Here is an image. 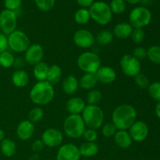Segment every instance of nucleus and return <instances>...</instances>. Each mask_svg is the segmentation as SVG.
Instances as JSON below:
<instances>
[{"instance_id":"nucleus-1","label":"nucleus","mask_w":160,"mask_h":160,"mask_svg":"<svg viewBox=\"0 0 160 160\" xmlns=\"http://www.w3.org/2000/svg\"><path fill=\"white\" fill-rule=\"evenodd\" d=\"M137 110L130 104H121L117 106L112 112V123L117 130L128 131L137 120Z\"/></svg>"},{"instance_id":"nucleus-2","label":"nucleus","mask_w":160,"mask_h":160,"mask_svg":"<svg viewBox=\"0 0 160 160\" xmlns=\"http://www.w3.org/2000/svg\"><path fill=\"white\" fill-rule=\"evenodd\" d=\"M29 97L36 106H46L54 99L55 88L47 81H37L31 88Z\"/></svg>"},{"instance_id":"nucleus-3","label":"nucleus","mask_w":160,"mask_h":160,"mask_svg":"<svg viewBox=\"0 0 160 160\" xmlns=\"http://www.w3.org/2000/svg\"><path fill=\"white\" fill-rule=\"evenodd\" d=\"M87 128L98 130L105 123V114L102 108L95 105H86L81 113Z\"/></svg>"},{"instance_id":"nucleus-4","label":"nucleus","mask_w":160,"mask_h":160,"mask_svg":"<svg viewBox=\"0 0 160 160\" xmlns=\"http://www.w3.org/2000/svg\"><path fill=\"white\" fill-rule=\"evenodd\" d=\"M63 131L66 135L71 139H79L87 128L81 115L70 114L63 122Z\"/></svg>"},{"instance_id":"nucleus-5","label":"nucleus","mask_w":160,"mask_h":160,"mask_svg":"<svg viewBox=\"0 0 160 160\" xmlns=\"http://www.w3.org/2000/svg\"><path fill=\"white\" fill-rule=\"evenodd\" d=\"M91 19L101 26L110 23L112 18V12L109 4L103 1H96L89 7Z\"/></svg>"},{"instance_id":"nucleus-6","label":"nucleus","mask_w":160,"mask_h":160,"mask_svg":"<svg viewBox=\"0 0 160 160\" xmlns=\"http://www.w3.org/2000/svg\"><path fill=\"white\" fill-rule=\"evenodd\" d=\"M77 65L84 73H95L102 66V62L97 53L85 51L78 57Z\"/></svg>"},{"instance_id":"nucleus-7","label":"nucleus","mask_w":160,"mask_h":160,"mask_svg":"<svg viewBox=\"0 0 160 160\" xmlns=\"http://www.w3.org/2000/svg\"><path fill=\"white\" fill-rule=\"evenodd\" d=\"M129 23L134 28H142L149 25L152 15L149 9L143 6H136L129 13Z\"/></svg>"},{"instance_id":"nucleus-8","label":"nucleus","mask_w":160,"mask_h":160,"mask_svg":"<svg viewBox=\"0 0 160 160\" xmlns=\"http://www.w3.org/2000/svg\"><path fill=\"white\" fill-rule=\"evenodd\" d=\"M8 47L17 53H23L27 51L31 45L29 37L21 30H16L7 36Z\"/></svg>"},{"instance_id":"nucleus-9","label":"nucleus","mask_w":160,"mask_h":160,"mask_svg":"<svg viewBox=\"0 0 160 160\" xmlns=\"http://www.w3.org/2000/svg\"><path fill=\"white\" fill-rule=\"evenodd\" d=\"M120 67L123 74L129 78L137 76L142 70V63L131 54H125L120 60Z\"/></svg>"},{"instance_id":"nucleus-10","label":"nucleus","mask_w":160,"mask_h":160,"mask_svg":"<svg viewBox=\"0 0 160 160\" xmlns=\"http://www.w3.org/2000/svg\"><path fill=\"white\" fill-rule=\"evenodd\" d=\"M17 13L13 11L3 9L0 12V31L9 35L17 30Z\"/></svg>"},{"instance_id":"nucleus-11","label":"nucleus","mask_w":160,"mask_h":160,"mask_svg":"<svg viewBox=\"0 0 160 160\" xmlns=\"http://www.w3.org/2000/svg\"><path fill=\"white\" fill-rule=\"evenodd\" d=\"M41 140L45 146L48 148H56L62 145L64 138L63 134L59 130L50 128L44 131L41 137Z\"/></svg>"},{"instance_id":"nucleus-12","label":"nucleus","mask_w":160,"mask_h":160,"mask_svg":"<svg viewBox=\"0 0 160 160\" xmlns=\"http://www.w3.org/2000/svg\"><path fill=\"white\" fill-rule=\"evenodd\" d=\"M73 41L75 45L81 48L87 49L91 48L95 42L93 33L88 29H79L73 34Z\"/></svg>"},{"instance_id":"nucleus-13","label":"nucleus","mask_w":160,"mask_h":160,"mask_svg":"<svg viewBox=\"0 0 160 160\" xmlns=\"http://www.w3.org/2000/svg\"><path fill=\"white\" fill-rule=\"evenodd\" d=\"M81 158L79 147L73 143L62 144L56 153V160H80Z\"/></svg>"},{"instance_id":"nucleus-14","label":"nucleus","mask_w":160,"mask_h":160,"mask_svg":"<svg viewBox=\"0 0 160 160\" xmlns=\"http://www.w3.org/2000/svg\"><path fill=\"white\" fill-rule=\"evenodd\" d=\"M133 142H142L148 138L149 128L147 123L142 120H136L128 129Z\"/></svg>"},{"instance_id":"nucleus-15","label":"nucleus","mask_w":160,"mask_h":160,"mask_svg":"<svg viewBox=\"0 0 160 160\" xmlns=\"http://www.w3.org/2000/svg\"><path fill=\"white\" fill-rule=\"evenodd\" d=\"M45 55L44 48L40 44H31L29 48L24 52L25 62L29 65L34 66L42 62Z\"/></svg>"},{"instance_id":"nucleus-16","label":"nucleus","mask_w":160,"mask_h":160,"mask_svg":"<svg viewBox=\"0 0 160 160\" xmlns=\"http://www.w3.org/2000/svg\"><path fill=\"white\" fill-rule=\"evenodd\" d=\"M95 74L98 82L104 84H112L117 78L116 70L109 66H101Z\"/></svg>"},{"instance_id":"nucleus-17","label":"nucleus","mask_w":160,"mask_h":160,"mask_svg":"<svg viewBox=\"0 0 160 160\" xmlns=\"http://www.w3.org/2000/svg\"><path fill=\"white\" fill-rule=\"evenodd\" d=\"M35 131V125L29 120L20 122L17 127L16 134L17 138L21 141H28L32 138Z\"/></svg>"},{"instance_id":"nucleus-18","label":"nucleus","mask_w":160,"mask_h":160,"mask_svg":"<svg viewBox=\"0 0 160 160\" xmlns=\"http://www.w3.org/2000/svg\"><path fill=\"white\" fill-rule=\"evenodd\" d=\"M86 102L82 98L73 96L67 100L66 103V109L70 114L81 115L86 106Z\"/></svg>"},{"instance_id":"nucleus-19","label":"nucleus","mask_w":160,"mask_h":160,"mask_svg":"<svg viewBox=\"0 0 160 160\" xmlns=\"http://www.w3.org/2000/svg\"><path fill=\"white\" fill-rule=\"evenodd\" d=\"M133 29L134 28L130 24L129 22H120L114 26L112 32L114 38L123 40L131 37Z\"/></svg>"},{"instance_id":"nucleus-20","label":"nucleus","mask_w":160,"mask_h":160,"mask_svg":"<svg viewBox=\"0 0 160 160\" xmlns=\"http://www.w3.org/2000/svg\"><path fill=\"white\" fill-rule=\"evenodd\" d=\"M62 88L67 95H73L79 88V80L73 75H68L62 81Z\"/></svg>"},{"instance_id":"nucleus-21","label":"nucleus","mask_w":160,"mask_h":160,"mask_svg":"<svg viewBox=\"0 0 160 160\" xmlns=\"http://www.w3.org/2000/svg\"><path fill=\"white\" fill-rule=\"evenodd\" d=\"M114 142L120 148L127 149L132 145L133 140L128 131L118 130L113 136Z\"/></svg>"},{"instance_id":"nucleus-22","label":"nucleus","mask_w":160,"mask_h":160,"mask_svg":"<svg viewBox=\"0 0 160 160\" xmlns=\"http://www.w3.org/2000/svg\"><path fill=\"white\" fill-rule=\"evenodd\" d=\"M11 81L15 87L22 88L26 87L30 81V77L26 70L23 69H18L12 73Z\"/></svg>"},{"instance_id":"nucleus-23","label":"nucleus","mask_w":160,"mask_h":160,"mask_svg":"<svg viewBox=\"0 0 160 160\" xmlns=\"http://www.w3.org/2000/svg\"><path fill=\"white\" fill-rule=\"evenodd\" d=\"M81 157L92 158L96 156L99 152V147L96 142H83L79 147Z\"/></svg>"},{"instance_id":"nucleus-24","label":"nucleus","mask_w":160,"mask_h":160,"mask_svg":"<svg viewBox=\"0 0 160 160\" xmlns=\"http://www.w3.org/2000/svg\"><path fill=\"white\" fill-rule=\"evenodd\" d=\"M98 84V80L95 73H84L79 80V88L85 91L95 88Z\"/></svg>"},{"instance_id":"nucleus-25","label":"nucleus","mask_w":160,"mask_h":160,"mask_svg":"<svg viewBox=\"0 0 160 160\" xmlns=\"http://www.w3.org/2000/svg\"><path fill=\"white\" fill-rule=\"evenodd\" d=\"M0 150L2 154L6 157H12L17 152V144L11 139L5 138L0 143Z\"/></svg>"},{"instance_id":"nucleus-26","label":"nucleus","mask_w":160,"mask_h":160,"mask_svg":"<svg viewBox=\"0 0 160 160\" xmlns=\"http://www.w3.org/2000/svg\"><path fill=\"white\" fill-rule=\"evenodd\" d=\"M49 66L45 62H41L34 66L33 75L38 81H45L47 80Z\"/></svg>"},{"instance_id":"nucleus-27","label":"nucleus","mask_w":160,"mask_h":160,"mask_svg":"<svg viewBox=\"0 0 160 160\" xmlns=\"http://www.w3.org/2000/svg\"><path fill=\"white\" fill-rule=\"evenodd\" d=\"M62 75V68L57 64H53V65L50 66L49 69H48L46 81L51 84L54 85V84H58L61 81Z\"/></svg>"},{"instance_id":"nucleus-28","label":"nucleus","mask_w":160,"mask_h":160,"mask_svg":"<svg viewBox=\"0 0 160 160\" xmlns=\"http://www.w3.org/2000/svg\"><path fill=\"white\" fill-rule=\"evenodd\" d=\"M95 38V42L101 46H106V45H109L111 42H112L114 38L113 34L112 31H109V30H103V31H100Z\"/></svg>"},{"instance_id":"nucleus-29","label":"nucleus","mask_w":160,"mask_h":160,"mask_svg":"<svg viewBox=\"0 0 160 160\" xmlns=\"http://www.w3.org/2000/svg\"><path fill=\"white\" fill-rule=\"evenodd\" d=\"M74 21L79 25L87 24L91 20L90 12L89 9L86 8H80L79 9L75 12L74 16H73Z\"/></svg>"},{"instance_id":"nucleus-30","label":"nucleus","mask_w":160,"mask_h":160,"mask_svg":"<svg viewBox=\"0 0 160 160\" xmlns=\"http://www.w3.org/2000/svg\"><path fill=\"white\" fill-rule=\"evenodd\" d=\"M152 63L160 64V46L152 45L147 49V57Z\"/></svg>"},{"instance_id":"nucleus-31","label":"nucleus","mask_w":160,"mask_h":160,"mask_svg":"<svg viewBox=\"0 0 160 160\" xmlns=\"http://www.w3.org/2000/svg\"><path fill=\"white\" fill-rule=\"evenodd\" d=\"M14 61H15V57L13 54L11 53V52L6 51L0 53V66L3 68H10L13 67Z\"/></svg>"},{"instance_id":"nucleus-32","label":"nucleus","mask_w":160,"mask_h":160,"mask_svg":"<svg viewBox=\"0 0 160 160\" xmlns=\"http://www.w3.org/2000/svg\"><path fill=\"white\" fill-rule=\"evenodd\" d=\"M112 14L120 15L126 11L127 2L125 0H111L109 4Z\"/></svg>"},{"instance_id":"nucleus-33","label":"nucleus","mask_w":160,"mask_h":160,"mask_svg":"<svg viewBox=\"0 0 160 160\" xmlns=\"http://www.w3.org/2000/svg\"><path fill=\"white\" fill-rule=\"evenodd\" d=\"M102 95L99 90L97 89H92V90L88 91V93L87 95L86 101H87L88 105H95L98 106L102 101Z\"/></svg>"},{"instance_id":"nucleus-34","label":"nucleus","mask_w":160,"mask_h":160,"mask_svg":"<svg viewBox=\"0 0 160 160\" xmlns=\"http://www.w3.org/2000/svg\"><path fill=\"white\" fill-rule=\"evenodd\" d=\"M44 117V109L41 106H35L30 110L28 113V120L33 123L41 121Z\"/></svg>"},{"instance_id":"nucleus-35","label":"nucleus","mask_w":160,"mask_h":160,"mask_svg":"<svg viewBox=\"0 0 160 160\" xmlns=\"http://www.w3.org/2000/svg\"><path fill=\"white\" fill-rule=\"evenodd\" d=\"M118 131L116 128L115 125L112 122H107V123H103L102 126L101 127V133L105 138H109L112 137L115 135L116 132Z\"/></svg>"},{"instance_id":"nucleus-36","label":"nucleus","mask_w":160,"mask_h":160,"mask_svg":"<svg viewBox=\"0 0 160 160\" xmlns=\"http://www.w3.org/2000/svg\"><path fill=\"white\" fill-rule=\"evenodd\" d=\"M36 6L42 12H48L54 8L56 0H34Z\"/></svg>"},{"instance_id":"nucleus-37","label":"nucleus","mask_w":160,"mask_h":160,"mask_svg":"<svg viewBox=\"0 0 160 160\" xmlns=\"http://www.w3.org/2000/svg\"><path fill=\"white\" fill-rule=\"evenodd\" d=\"M148 92L149 96L156 101H160V82L155 81L149 84L148 87Z\"/></svg>"},{"instance_id":"nucleus-38","label":"nucleus","mask_w":160,"mask_h":160,"mask_svg":"<svg viewBox=\"0 0 160 160\" xmlns=\"http://www.w3.org/2000/svg\"><path fill=\"white\" fill-rule=\"evenodd\" d=\"M134 83H135V84L139 88H142V89L148 88V87L150 84L149 79H148V77L142 73H138L137 76L134 77Z\"/></svg>"},{"instance_id":"nucleus-39","label":"nucleus","mask_w":160,"mask_h":160,"mask_svg":"<svg viewBox=\"0 0 160 160\" xmlns=\"http://www.w3.org/2000/svg\"><path fill=\"white\" fill-rule=\"evenodd\" d=\"M130 38L134 43L138 45L144 42L145 38V33L142 28H134Z\"/></svg>"},{"instance_id":"nucleus-40","label":"nucleus","mask_w":160,"mask_h":160,"mask_svg":"<svg viewBox=\"0 0 160 160\" xmlns=\"http://www.w3.org/2000/svg\"><path fill=\"white\" fill-rule=\"evenodd\" d=\"M82 138L85 142H95L98 138V134L96 130L91 129V128H86L83 134Z\"/></svg>"},{"instance_id":"nucleus-41","label":"nucleus","mask_w":160,"mask_h":160,"mask_svg":"<svg viewBox=\"0 0 160 160\" xmlns=\"http://www.w3.org/2000/svg\"><path fill=\"white\" fill-rule=\"evenodd\" d=\"M22 0H4V6L6 9L17 12L20 8Z\"/></svg>"},{"instance_id":"nucleus-42","label":"nucleus","mask_w":160,"mask_h":160,"mask_svg":"<svg viewBox=\"0 0 160 160\" xmlns=\"http://www.w3.org/2000/svg\"><path fill=\"white\" fill-rule=\"evenodd\" d=\"M131 55L138 60H142L147 57V49L143 46H136Z\"/></svg>"},{"instance_id":"nucleus-43","label":"nucleus","mask_w":160,"mask_h":160,"mask_svg":"<svg viewBox=\"0 0 160 160\" xmlns=\"http://www.w3.org/2000/svg\"><path fill=\"white\" fill-rule=\"evenodd\" d=\"M8 38L7 35L0 31V53L8 49Z\"/></svg>"},{"instance_id":"nucleus-44","label":"nucleus","mask_w":160,"mask_h":160,"mask_svg":"<svg viewBox=\"0 0 160 160\" xmlns=\"http://www.w3.org/2000/svg\"><path fill=\"white\" fill-rule=\"evenodd\" d=\"M45 148V145L41 139H37L34 141L31 144V149L34 152H40Z\"/></svg>"},{"instance_id":"nucleus-45","label":"nucleus","mask_w":160,"mask_h":160,"mask_svg":"<svg viewBox=\"0 0 160 160\" xmlns=\"http://www.w3.org/2000/svg\"><path fill=\"white\" fill-rule=\"evenodd\" d=\"M76 1L81 8H86V9H89V7L95 2V0H76Z\"/></svg>"},{"instance_id":"nucleus-46","label":"nucleus","mask_w":160,"mask_h":160,"mask_svg":"<svg viewBox=\"0 0 160 160\" xmlns=\"http://www.w3.org/2000/svg\"><path fill=\"white\" fill-rule=\"evenodd\" d=\"M24 63H25L24 59H21V58H15L13 67H15L17 70H18V69H22V67H23Z\"/></svg>"},{"instance_id":"nucleus-47","label":"nucleus","mask_w":160,"mask_h":160,"mask_svg":"<svg viewBox=\"0 0 160 160\" xmlns=\"http://www.w3.org/2000/svg\"><path fill=\"white\" fill-rule=\"evenodd\" d=\"M155 112H156V117L160 119V101L158 102L157 104H156V108H155Z\"/></svg>"},{"instance_id":"nucleus-48","label":"nucleus","mask_w":160,"mask_h":160,"mask_svg":"<svg viewBox=\"0 0 160 160\" xmlns=\"http://www.w3.org/2000/svg\"><path fill=\"white\" fill-rule=\"evenodd\" d=\"M125 1H126V2L130 3V4L131 5H136L138 4V3L141 2L142 0H125Z\"/></svg>"},{"instance_id":"nucleus-49","label":"nucleus","mask_w":160,"mask_h":160,"mask_svg":"<svg viewBox=\"0 0 160 160\" xmlns=\"http://www.w3.org/2000/svg\"><path fill=\"white\" fill-rule=\"evenodd\" d=\"M5 139V133L2 129H0V143Z\"/></svg>"}]
</instances>
